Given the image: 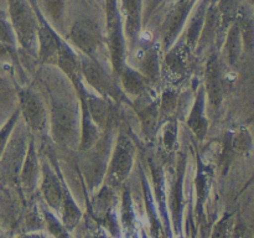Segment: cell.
Returning <instances> with one entry per match:
<instances>
[{
  "instance_id": "cell-1",
  "label": "cell",
  "mask_w": 254,
  "mask_h": 238,
  "mask_svg": "<svg viewBox=\"0 0 254 238\" xmlns=\"http://www.w3.org/2000/svg\"><path fill=\"white\" fill-rule=\"evenodd\" d=\"M40 82L46 92L49 134L62 148L77 149L79 141L81 106L71 79L56 66L42 64Z\"/></svg>"
},
{
  "instance_id": "cell-2",
  "label": "cell",
  "mask_w": 254,
  "mask_h": 238,
  "mask_svg": "<svg viewBox=\"0 0 254 238\" xmlns=\"http://www.w3.org/2000/svg\"><path fill=\"white\" fill-rule=\"evenodd\" d=\"M64 40L92 61L107 67L106 35L102 9L94 2H69L68 24ZM111 66V64H109Z\"/></svg>"
},
{
  "instance_id": "cell-3",
  "label": "cell",
  "mask_w": 254,
  "mask_h": 238,
  "mask_svg": "<svg viewBox=\"0 0 254 238\" xmlns=\"http://www.w3.org/2000/svg\"><path fill=\"white\" fill-rule=\"evenodd\" d=\"M116 129L102 130L98 140L84 151H79V170L84 186L89 193H94L104 182L107 165L113 148Z\"/></svg>"
},
{
  "instance_id": "cell-4",
  "label": "cell",
  "mask_w": 254,
  "mask_h": 238,
  "mask_svg": "<svg viewBox=\"0 0 254 238\" xmlns=\"http://www.w3.org/2000/svg\"><path fill=\"white\" fill-rule=\"evenodd\" d=\"M32 134L19 117L0 156V188H19V175Z\"/></svg>"
},
{
  "instance_id": "cell-5",
  "label": "cell",
  "mask_w": 254,
  "mask_h": 238,
  "mask_svg": "<svg viewBox=\"0 0 254 238\" xmlns=\"http://www.w3.org/2000/svg\"><path fill=\"white\" fill-rule=\"evenodd\" d=\"M102 14L111 71L112 74L118 79L119 72L127 62L128 56L123 19L119 10L118 0H103Z\"/></svg>"
},
{
  "instance_id": "cell-6",
  "label": "cell",
  "mask_w": 254,
  "mask_h": 238,
  "mask_svg": "<svg viewBox=\"0 0 254 238\" xmlns=\"http://www.w3.org/2000/svg\"><path fill=\"white\" fill-rule=\"evenodd\" d=\"M135 154V141L131 135H129L128 131L121 129L114 138L103 183L119 190L127 182V178L133 170Z\"/></svg>"
},
{
  "instance_id": "cell-7",
  "label": "cell",
  "mask_w": 254,
  "mask_h": 238,
  "mask_svg": "<svg viewBox=\"0 0 254 238\" xmlns=\"http://www.w3.org/2000/svg\"><path fill=\"white\" fill-rule=\"evenodd\" d=\"M5 10L14 27L17 45L25 52L36 57L39 21H37L31 1L30 0H6Z\"/></svg>"
},
{
  "instance_id": "cell-8",
  "label": "cell",
  "mask_w": 254,
  "mask_h": 238,
  "mask_svg": "<svg viewBox=\"0 0 254 238\" xmlns=\"http://www.w3.org/2000/svg\"><path fill=\"white\" fill-rule=\"evenodd\" d=\"M79 61L82 79L91 91L104 98L112 99L116 103L127 104L131 108V101L124 93L118 79L112 74L111 69H107V67L92 61L83 55H79Z\"/></svg>"
},
{
  "instance_id": "cell-9",
  "label": "cell",
  "mask_w": 254,
  "mask_h": 238,
  "mask_svg": "<svg viewBox=\"0 0 254 238\" xmlns=\"http://www.w3.org/2000/svg\"><path fill=\"white\" fill-rule=\"evenodd\" d=\"M170 175L168 188V211L170 217L171 228L174 235H181L184 222V210H185V196H184V181L188 170V153L185 150L179 151L176 161L169 166Z\"/></svg>"
},
{
  "instance_id": "cell-10",
  "label": "cell",
  "mask_w": 254,
  "mask_h": 238,
  "mask_svg": "<svg viewBox=\"0 0 254 238\" xmlns=\"http://www.w3.org/2000/svg\"><path fill=\"white\" fill-rule=\"evenodd\" d=\"M71 82L73 83L74 88L82 93L89 116L92 117L97 126L101 129V131L107 130V129H116L117 130L119 128V123L122 121L121 111H119L122 104L116 103L112 99L104 98L91 91L84 84L81 74L71 78Z\"/></svg>"
},
{
  "instance_id": "cell-11",
  "label": "cell",
  "mask_w": 254,
  "mask_h": 238,
  "mask_svg": "<svg viewBox=\"0 0 254 238\" xmlns=\"http://www.w3.org/2000/svg\"><path fill=\"white\" fill-rule=\"evenodd\" d=\"M20 117L31 134L49 133V111L46 99L40 91L30 86L16 89Z\"/></svg>"
},
{
  "instance_id": "cell-12",
  "label": "cell",
  "mask_w": 254,
  "mask_h": 238,
  "mask_svg": "<svg viewBox=\"0 0 254 238\" xmlns=\"http://www.w3.org/2000/svg\"><path fill=\"white\" fill-rule=\"evenodd\" d=\"M193 52L180 35L178 40L163 54L161 60V74L168 84L180 87L191 74Z\"/></svg>"
},
{
  "instance_id": "cell-13",
  "label": "cell",
  "mask_w": 254,
  "mask_h": 238,
  "mask_svg": "<svg viewBox=\"0 0 254 238\" xmlns=\"http://www.w3.org/2000/svg\"><path fill=\"white\" fill-rule=\"evenodd\" d=\"M161 60H163V50L159 40L151 39L145 41L143 37H140V41L135 50L127 57V62L143 73L155 87H158V84L163 81Z\"/></svg>"
},
{
  "instance_id": "cell-14",
  "label": "cell",
  "mask_w": 254,
  "mask_h": 238,
  "mask_svg": "<svg viewBox=\"0 0 254 238\" xmlns=\"http://www.w3.org/2000/svg\"><path fill=\"white\" fill-rule=\"evenodd\" d=\"M116 188L103 183L96 192L93 197L87 201V212L94 222L102 225L112 232V235H118L119 218L117 217V206L119 198L117 196Z\"/></svg>"
},
{
  "instance_id": "cell-15",
  "label": "cell",
  "mask_w": 254,
  "mask_h": 238,
  "mask_svg": "<svg viewBox=\"0 0 254 238\" xmlns=\"http://www.w3.org/2000/svg\"><path fill=\"white\" fill-rule=\"evenodd\" d=\"M61 168L55 159L54 153L47 154V159L41 160V180L40 191L47 207L60 216L64 200V181Z\"/></svg>"
},
{
  "instance_id": "cell-16",
  "label": "cell",
  "mask_w": 254,
  "mask_h": 238,
  "mask_svg": "<svg viewBox=\"0 0 254 238\" xmlns=\"http://www.w3.org/2000/svg\"><path fill=\"white\" fill-rule=\"evenodd\" d=\"M131 108L138 117L140 124L141 135L144 139H154L158 135V129L160 126L159 119V94L155 87L149 89L141 96L131 101Z\"/></svg>"
},
{
  "instance_id": "cell-17",
  "label": "cell",
  "mask_w": 254,
  "mask_h": 238,
  "mask_svg": "<svg viewBox=\"0 0 254 238\" xmlns=\"http://www.w3.org/2000/svg\"><path fill=\"white\" fill-rule=\"evenodd\" d=\"M128 55L138 46L144 32V0H118ZM128 57V56H127Z\"/></svg>"
},
{
  "instance_id": "cell-18",
  "label": "cell",
  "mask_w": 254,
  "mask_h": 238,
  "mask_svg": "<svg viewBox=\"0 0 254 238\" xmlns=\"http://www.w3.org/2000/svg\"><path fill=\"white\" fill-rule=\"evenodd\" d=\"M148 165L151 176V191H153L154 198L158 206L165 236H174L171 232V223L168 211V188H166V175L164 171V165L156 156H149Z\"/></svg>"
},
{
  "instance_id": "cell-19",
  "label": "cell",
  "mask_w": 254,
  "mask_h": 238,
  "mask_svg": "<svg viewBox=\"0 0 254 238\" xmlns=\"http://www.w3.org/2000/svg\"><path fill=\"white\" fill-rule=\"evenodd\" d=\"M202 86L207 103L213 108H220L225 98V78L218 52H212L206 61Z\"/></svg>"
},
{
  "instance_id": "cell-20",
  "label": "cell",
  "mask_w": 254,
  "mask_h": 238,
  "mask_svg": "<svg viewBox=\"0 0 254 238\" xmlns=\"http://www.w3.org/2000/svg\"><path fill=\"white\" fill-rule=\"evenodd\" d=\"M41 180V160L37 153L35 136H30L26 155L19 175V190L25 197H31L39 188Z\"/></svg>"
},
{
  "instance_id": "cell-21",
  "label": "cell",
  "mask_w": 254,
  "mask_h": 238,
  "mask_svg": "<svg viewBox=\"0 0 254 238\" xmlns=\"http://www.w3.org/2000/svg\"><path fill=\"white\" fill-rule=\"evenodd\" d=\"M196 176H195V192H196V203H195V216L197 222H202L206 220L205 206L208 200L211 191V183L213 178V169L206 165L202 161V158L197 154L196 158Z\"/></svg>"
},
{
  "instance_id": "cell-22",
  "label": "cell",
  "mask_w": 254,
  "mask_h": 238,
  "mask_svg": "<svg viewBox=\"0 0 254 238\" xmlns=\"http://www.w3.org/2000/svg\"><path fill=\"white\" fill-rule=\"evenodd\" d=\"M206 107H207V99H206L205 88L202 84H200L196 88L192 106L185 118L186 125L198 140H203L207 135L208 119L206 116Z\"/></svg>"
},
{
  "instance_id": "cell-23",
  "label": "cell",
  "mask_w": 254,
  "mask_h": 238,
  "mask_svg": "<svg viewBox=\"0 0 254 238\" xmlns=\"http://www.w3.org/2000/svg\"><path fill=\"white\" fill-rule=\"evenodd\" d=\"M118 82L123 92L130 101L155 87L148 81V78L143 73H140L138 69L130 66L128 62H126L122 67L118 74Z\"/></svg>"
},
{
  "instance_id": "cell-24",
  "label": "cell",
  "mask_w": 254,
  "mask_h": 238,
  "mask_svg": "<svg viewBox=\"0 0 254 238\" xmlns=\"http://www.w3.org/2000/svg\"><path fill=\"white\" fill-rule=\"evenodd\" d=\"M49 24L64 37L68 24L69 0H36Z\"/></svg>"
},
{
  "instance_id": "cell-25",
  "label": "cell",
  "mask_w": 254,
  "mask_h": 238,
  "mask_svg": "<svg viewBox=\"0 0 254 238\" xmlns=\"http://www.w3.org/2000/svg\"><path fill=\"white\" fill-rule=\"evenodd\" d=\"M139 176H140L141 188H143V196H144V203H145V212L149 220V227H150L151 236H165V231H164L163 222L160 220V215H159L158 206H156L155 198H154L153 191H151L150 182H149L148 178L145 175V171L141 164H139Z\"/></svg>"
},
{
  "instance_id": "cell-26",
  "label": "cell",
  "mask_w": 254,
  "mask_h": 238,
  "mask_svg": "<svg viewBox=\"0 0 254 238\" xmlns=\"http://www.w3.org/2000/svg\"><path fill=\"white\" fill-rule=\"evenodd\" d=\"M217 0H211L210 4H208L207 6V10H206L202 30H201L200 37H198L195 52H193L195 56H200V55H202L206 50H208V47L215 45L216 29H217Z\"/></svg>"
},
{
  "instance_id": "cell-27",
  "label": "cell",
  "mask_w": 254,
  "mask_h": 238,
  "mask_svg": "<svg viewBox=\"0 0 254 238\" xmlns=\"http://www.w3.org/2000/svg\"><path fill=\"white\" fill-rule=\"evenodd\" d=\"M62 181H64V200H62L60 218H61L64 227L67 228V231H73L78 226L79 221H81L82 216H83V212L79 208V206L77 205L73 195L71 193V190H69L68 185H67L64 176L62 178Z\"/></svg>"
},
{
  "instance_id": "cell-28",
  "label": "cell",
  "mask_w": 254,
  "mask_h": 238,
  "mask_svg": "<svg viewBox=\"0 0 254 238\" xmlns=\"http://www.w3.org/2000/svg\"><path fill=\"white\" fill-rule=\"evenodd\" d=\"M122 196H121V210H119V225L122 226L121 230H123L127 235H133L136 228V212L134 208L133 196L129 185L124 183L122 186Z\"/></svg>"
},
{
  "instance_id": "cell-29",
  "label": "cell",
  "mask_w": 254,
  "mask_h": 238,
  "mask_svg": "<svg viewBox=\"0 0 254 238\" xmlns=\"http://www.w3.org/2000/svg\"><path fill=\"white\" fill-rule=\"evenodd\" d=\"M223 50L226 52V60L230 66L235 67L240 61L241 56H242L243 51H245V46H243L242 35H241L240 27H238L237 22H233L227 30V34L225 36V41L222 44Z\"/></svg>"
},
{
  "instance_id": "cell-30",
  "label": "cell",
  "mask_w": 254,
  "mask_h": 238,
  "mask_svg": "<svg viewBox=\"0 0 254 238\" xmlns=\"http://www.w3.org/2000/svg\"><path fill=\"white\" fill-rule=\"evenodd\" d=\"M179 123L180 121L175 117H173V118L163 121L158 129V134L160 136L161 153L166 158H170L178 148Z\"/></svg>"
},
{
  "instance_id": "cell-31",
  "label": "cell",
  "mask_w": 254,
  "mask_h": 238,
  "mask_svg": "<svg viewBox=\"0 0 254 238\" xmlns=\"http://www.w3.org/2000/svg\"><path fill=\"white\" fill-rule=\"evenodd\" d=\"M236 22L240 27L241 35H242L243 46L248 52H252L253 49V16L252 6L250 2L240 1L237 10Z\"/></svg>"
},
{
  "instance_id": "cell-32",
  "label": "cell",
  "mask_w": 254,
  "mask_h": 238,
  "mask_svg": "<svg viewBox=\"0 0 254 238\" xmlns=\"http://www.w3.org/2000/svg\"><path fill=\"white\" fill-rule=\"evenodd\" d=\"M179 93H180L179 87L173 86V84H166V87H164L163 92L159 96V119H160V124L175 117L176 108H178Z\"/></svg>"
},
{
  "instance_id": "cell-33",
  "label": "cell",
  "mask_w": 254,
  "mask_h": 238,
  "mask_svg": "<svg viewBox=\"0 0 254 238\" xmlns=\"http://www.w3.org/2000/svg\"><path fill=\"white\" fill-rule=\"evenodd\" d=\"M230 148L235 154L246 156L252 153L253 140L250 130L247 128H241L233 131L230 136Z\"/></svg>"
},
{
  "instance_id": "cell-34",
  "label": "cell",
  "mask_w": 254,
  "mask_h": 238,
  "mask_svg": "<svg viewBox=\"0 0 254 238\" xmlns=\"http://www.w3.org/2000/svg\"><path fill=\"white\" fill-rule=\"evenodd\" d=\"M0 42L9 47L11 51L16 52V35H15L11 21L7 16L6 10L2 9V7H0Z\"/></svg>"
},
{
  "instance_id": "cell-35",
  "label": "cell",
  "mask_w": 254,
  "mask_h": 238,
  "mask_svg": "<svg viewBox=\"0 0 254 238\" xmlns=\"http://www.w3.org/2000/svg\"><path fill=\"white\" fill-rule=\"evenodd\" d=\"M41 215L44 218V226L49 230V232L52 236L56 237H64V236L69 235V231L64 227L62 223L61 218L57 213H55L51 208L49 207H42L41 208Z\"/></svg>"
},
{
  "instance_id": "cell-36",
  "label": "cell",
  "mask_w": 254,
  "mask_h": 238,
  "mask_svg": "<svg viewBox=\"0 0 254 238\" xmlns=\"http://www.w3.org/2000/svg\"><path fill=\"white\" fill-rule=\"evenodd\" d=\"M0 104L16 108L17 98H16V88L12 86L10 79L2 73H0Z\"/></svg>"
},
{
  "instance_id": "cell-37",
  "label": "cell",
  "mask_w": 254,
  "mask_h": 238,
  "mask_svg": "<svg viewBox=\"0 0 254 238\" xmlns=\"http://www.w3.org/2000/svg\"><path fill=\"white\" fill-rule=\"evenodd\" d=\"M19 117H20V111H19V108L16 107V109L12 112L11 116L7 118V120L5 121L1 126H0V156H1L2 151H4L5 145H6V143H7V139H9V136H10V134H11L12 129H14L15 124H16V121L19 120Z\"/></svg>"
},
{
  "instance_id": "cell-38",
  "label": "cell",
  "mask_w": 254,
  "mask_h": 238,
  "mask_svg": "<svg viewBox=\"0 0 254 238\" xmlns=\"http://www.w3.org/2000/svg\"><path fill=\"white\" fill-rule=\"evenodd\" d=\"M232 217H233L232 213H225V215H223V217L221 218V220L215 225L211 236H217V237H225V236H227L228 231L231 230L230 222H231V218Z\"/></svg>"
},
{
  "instance_id": "cell-39",
  "label": "cell",
  "mask_w": 254,
  "mask_h": 238,
  "mask_svg": "<svg viewBox=\"0 0 254 238\" xmlns=\"http://www.w3.org/2000/svg\"><path fill=\"white\" fill-rule=\"evenodd\" d=\"M165 1L166 0H144V26H146L149 19Z\"/></svg>"
},
{
  "instance_id": "cell-40",
  "label": "cell",
  "mask_w": 254,
  "mask_h": 238,
  "mask_svg": "<svg viewBox=\"0 0 254 238\" xmlns=\"http://www.w3.org/2000/svg\"><path fill=\"white\" fill-rule=\"evenodd\" d=\"M15 55H16V52L11 51L9 47L5 46L4 44H1V42H0V62L6 61V59L14 60Z\"/></svg>"
},
{
  "instance_id": "cell-41",
  "label": "cell",
  "mask_w": 254,
  "mask_h": 238,
  "mask_svg": "<svg viewBox=\"0 0 254 238\" xmlns=\"http://www.w3.org/2000/svg\"><path fill=\"white\" fill-rule=\"evenodd\" d=\"M16 108H11V107L4 106V104H0V126L7 120L10 116H11L12 112L15 111Z\"/></svg>"
},
{
  "instance_id": "cell-42",
  "label": "cell",
  "mask_w": 254,
  "mask_h": 238,
  "mask_svg": "<svg viewBox=\"0 0 254 238\" xmlns=\"http://www.w3.org/2000/svg\"><path fill=\"white\" fill-rule=\"evenodd\" d=\"M69 2H94V0H69Z\"/></svg>"
},
{
  "instance_id": "cell-43",
  "label": "cell",
  "mask_w": 254,
  "mask_h": 238,
  "mask_svg": "<svg viewBox=\"0 0 254 238\" xmlns=\"http://www.w3.org/2000/svg\"><path fill=\"white\" fill-rule=\"evenodd\" d=\"M5 6H6V0H0V7L5 9Z\"/></svg>"
},
{
  "instance_id": "cell-44",
  "label": "cell",
  "mask_w": 254,
  "mask_h": 238,
  "mask_svg": "<svg viewBox=\"0 0 254 238\" xmlns=\"http://www.w3.org/2000/svg\"><path fill=\"white\" fill-rule=\"evenodd\" d=\"M94 2H96V4L98 5V6L102 9V5H103V0H94Z\"/></svg>"
}]
</instances>
